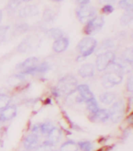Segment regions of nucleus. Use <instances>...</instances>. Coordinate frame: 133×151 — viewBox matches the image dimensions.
I'll return each instance as SVG.
<instances>
[{
	"instance_id": "obj_1",
	"label": "nucleus",
	"mask_w": 133,
	"mask_h": 151,
	"mask_svg": "<svg viewBox=\"0 0 133 151\" xmlns=\"http://www.w3.org/2000/svg\"><path fill=\"white\" fill-rule=\"evenodd\" d=\"M107 71L104 75L102 84L106 89L111 88L122 82L124 76V67L119 63H114L107 68Z\"/></svg>"
},
{
	"instance_id": "obj_2",
	"label": "nucleus",
	"mask_w": 133,
	"mask_h": 151,
	"mask_svg": "<svg viewBox=\"0 0 133 151\" xmlns=\"http://www.w3.org/2000/svg\"><path fill=\"white\" fill-rule=\"evenodd\" d=\"M78 80L72 75H67L58 80L56 86L55 93L58 96H69L73 94L77 88Z\"/></svg>"
},
{
	"instance_id": "obj_3",
	"label": "nucleus",
	"mask_w": 133,
	"mask_h": 151,
	"mask_svg": "<svg viewBox=\"0 0 133 151\" xmlns=\"http://www.w3.org/2000/svg\"><path fill=\"white\" fill-rule=\"evenodd\" d=\"M115 58V54L110 50L98 55L96 59V68L99 72L104 71L114 63Z\"/></svg>"
},
{
	"instance_id": "obj_4",
	"label": "nucleus",
	"mask_w": 133,
	"mask_h": 151,
	"mask_svg": "<svg viewBox=\"0 0 133 151\" xmlns=\"http://www.w3.org/2000/svg\"><path fill=\"white\" fill-rule=\"evenodd\" d=\"M97 45V41L94 38L84 37L78 44L77 49L80 52L82 57L86 58L93 53Z\"/></svg>"
},
{
	"instance_id": "obj_5",
	"label": "nucleus",
	"mask_w": 133,
	"mask_h": 151,
	"mask_svg": "<svg viewBox=\"0 0 133 151\" xmlns=\"http://www.w3.org/2000/svg\"><path fill=\"white\" fill-rule=\"evenodd\" d=\"M104 25V19L102 17H94L90 19L84 28V32L86 35H94L103 28Z\"/></svg>"
},
{
	"instance_id": "obj_6",
	"label": "nucleus",
	"mask_w": 133,
	"mask_h": 151,
	"mask_svg": "<svg viewBox=\"0 0 133 151\" xmlns=\"http://www.w3.org/2000/svg\"><path fill=\"white\" fill-rule=\"evenodd\" d=\"M109 111L110 118L112 122L118 123L121 120L124 114V102L120 100L113 103Z\"/></svg>"
},
{
	"instance_id": "obj_7",
	"label": "nucleus",
	"mask_w": 133,
	"mask_h": 151,
	"mask_svg": "<svg viewBox=\"0 0 133 151\" xmlns=\"http://www.w3.org/2000/svg\"><path fill=\"white\" fill-rule=\"evenodd\" d=\"M38 58L36 57H30L27 58L26 60L22 62L17 65V69L20 70L21 74L27 75V74H34V71L36 67L38 65Z\"/></svg>"
},
{
	"instance_id": "obj_8",
	"label": "nucleus",
	"mask_w": 133,
	"mask_h": 151,
	"mask_svg": "<svg viewBox=\"0 0 133 151\" xmlns=\"http://www.w3.org/2000/svg\"><path fill=\"white\" fill-rule=\"evenodd\" d=\"M96 9L94 7L88 5L80 6L76 11V16L81 23H87L90 19L94 17L96 15Z\"/></svg>"
},
{
	"instance_id": "obj_9",
	"label": "nucleus",
	"mask_w": 133,
	"mask_h": 151,
	"mask_svg": "<svg viewBox=\"0 0 133 151\" xmlns=\"http://www.w3.org/2000/svg\"><path fill=\"white\" fill-rule=\"evenodd\" d=\"M38 135L35 133L29 134L24 140V146L27 150H35L38 147Z\"/></svg>"
},
{
	"instance_id": "obj_10",
	"label": "nucleus",
	"mask_w": 133,
	"mask_h": 151,
	"mask_svg": "<svg viewBox=\"0 0 133 151\" xmlns=\"http://www.w3.org/2000/svg\"><path fill=\"white\" fill-rule=\"evenodd\" d=\"M17 108L16 106L11 105L7 106L6 108L1 111V114H0V121L1 122H6L9 121L11 119H13L14 117L17 115Z\"/></svg>"
},
{
	"instance_id": "obj_11",
	"label": "nucleus",
	"mask_w": 133,
	"mask_h": 151,
	"mask_svg": "<svg viewBox=\"0 0 133 151\" xmlns=\"http://www.w3.org/2000/svg\"><path fill=\"white\" fill-rule=\"evenodd\" d=\"M69 45V39L67 37H62L60 38L57 39L53 43L52 48L56 53H62L65 52L68 48Z\"/></svg>"
},
{
	"instance_id": "obj_12",
	"label": "nucleus",
	"mask_w": 133,
	"mask_h": 151,
	"mask_svg": "<svg viewBox=\"0 0 133 151\" xmlns=\"http://www.w3.org/2000/svg\"><path fill=\"white\" fill-rule=\"evenodd\" d=\"M94 73L95 66L90 63H86V64L82 65L79 69V74L83 78L92 77L94 75Z\"/></svg>"
},
{
	"instance_id": "obj_13",
	"label": "nucleus",
	"mask_w": 133,
	"mask_h": 151,
	"mask_svg": "<svg viewBox=\"0 0 133 151\" xmlns=\"http://www.w3.org/2000/svg\"><path fill=\"white\" fill-rule=\"evenodd\" d=\"M38 9L35 6H27L23 7L22 9H19V15L23 18L30 17H35L38 14Z\"/></svg>"
},
{
	"instance_id": "obj_14",
	"label": "nucleus",
	"mask_w": 133,
	"mask_h": 151,
	"mask_svg": "<svg viewBox=\"0 0 133 151\" xmlns=\"http://www.w3.org/2000/svg\"><path fill=\"white\" fill-rule=\"evenodd\" d=\"M76 91H78L79 93H80V97H82V99L84 101H88V100L91 99L93 97H94L92 91H90V89L89 88V86L86 84H80L77 86Z\"/></svg>"
},
{
	"instance_id": "obj_15",
	"label": "nucleus",
	"mask_w": 133,
	"mask_h": 151,
	"mask_svg": "<svg viewBox=\"0 0 133 151\" xmlns=\"http://www.w3.org/2000/svg\"><path fill=\"white\" fill-rule=\"evenodd\" d=\"M110 118L109 111L107 109H99L97 112L93 114L90 119L93 120L94 122H104L107 121Z\"/></svg>"
},
{
	"instance_id": "obj_16",
	"label": "nucleus",
	"mask_w": 133,
	"mask_h": 151,
	"mask_svg": "<svg viewBox=\"0 0 133 151\" xmlns=\"http://www.w3.org/2000/svg\"><path fill=\"white\" fill-rule=\"evenodd\" d=\"M48 136V142L50 143H52V145H55L56 143H58L61 139L62 137V131H61L58 128L54 127L51 132L47 135Z\"/></svg>"
},
{
	"instance_id": "obj_17",
	"label": "nucleus",
	"mask_w": 133,
	"mask_h": 151,
	"mask_svg": "<svg viewBox=\"0 0 133 151\" xmlns=\"http://www.w3.org/2000/svg\"><path fill=\"white\" fill-rule=\"evenodd\" d=\"M116 99L115 93L113 92H104L100 96V101L102 104L110 105L113 104Z\"/></svg>"
},
{
	"instance_id": "obj_18",
	"label": "nucleus",
	"mask_w": 133,
	"mask_h": 151,
	"mask_svg": "<svg viewBox=\"0 0 133 151\" xmlns=\"http://www.w3.org/2000/svg\"><path fill=\"white\" fill-rule=\"evenodd\" d=\"M61 151H78V145L73 141H67L61 146Z\"/></svg>"
},
{
	"instance_id": "obj_19",
	"label": "nucleus",
	"mask_w": 133,
	"mask_h": 151,
	"mask_svg": "<svg viewBox=\"0 0 133 151\" xmlns=\"http://www.w3.org/2000/svg\"><path fill=\"white\" fill-rule=\"evenodd\" d=\"M123 60L129 65H132L133 63V50L132 47H129L124 50L122 53Z\"/></svg>"
},
{
	"instance_id": "obj_20",
	"label": "nucleus",
	"mask_w": 133,
	"mask_h": 151,
	"mask_svg": "<svg viewBox=\"0 0 133 151\" xmlns=\"http://www.w3.org/2000/svg\"><path fill=\"white\" fill-rule=\"evenodd\" d=\"M86 107L88 108V110L90 111V112L92 114H94L95 112H97V111L99 110V106L97 104V100L95 97H93L91 99L86 101Z\"/></svg>"
},
{
	"instance_id": "obj_21",
	"label": "nucleus",
	"mask_w": 133,
	"mask_h": 151,
	"mask_svg": "<svg viewBox=\"0 0 133 151\" xmlns=\"http://www.w3.org/2000/svg\"><path fill=\"white\" fill-rule=\"evenodd\" d=\"M24 80V77L23 74H20V75H13L9 78L8 83L9 85H11V86H15L19 84V83H21Z\"/></svg>"
},
{
	"instance_id": "obj_22",
	"label": "nucleus",
	"mask_w": 133,
	"mask_h": 151,
	"mask_svg": "<svg viewBox=\"0 0 133 151\" xmlns=\"http://www.w3.org/2000/svg\"><path fill=\"white\" fill-rule=\"evenodd\" d=\"M133 19V13L132 10V11H125L121 18V24H122L123 26H127L129 25Z\"/></svg>"
},
{
	"instance_id": "obj_23",
	"label": "nucleus",
	"mask_w": 133,
	"mask_h": 151,
	"mask_svg": "<svg viewBox=\"0 0 133 151\" xmlns=\"http://www.w3.org/2000/svg\"><path fill=\"white\" fill-rule=\"evenodd\" d=\"M11 101V98L9 95L5 93H0V111L9 106Z\"/></svg>"
},
{
	"instance_id": "obj_24",
	"label": "nucleus",
	"mask_w": 133,
	"mask_h": 151,
	"mask_svg": "<svg viewBox=\"0 0 133 151\" xmlns=\"http://www.w3.org/2000/svg\"><path fill=\"white\" fill-rule=\"evenodd\" d=\"M118 5L125 11H132L133 8V0H120Z\"/></svg>"
},
{
	"instance_id": "obj_25",
	"label": "nucleus",
	"mask_w": 133,
	"mask_h": 151,
	"mask_svg": "<svg viewBox=\"0 0 133 151\" xmlns=\"http://www.w3.org/2000/svg\"><path fill=\"white\" fill-rule=\"evenodd\" d=\"M54 128V125L52 123L49 122H45L43 124L40 125V132L44 135H48L51 130Z\"/></svg>"
},
{
	"instance_id": "obj_26",
	"label": "nucleus",
	"mask_w": 133,
	"mask_h": 151,
	"mask_svg": "<svg viewBox=\"0 0 133 151\" xmlns=\"http://www.w3.org/2000/svg\"><path fill=\"white\" fill-rule=\"evenodd\" d=\"M50 65L48 63H42L41 64H38V65L36 67V69L34 71V74L35 73H44L48 71L50 69Z\"/></svg>"
},
{
	"instance_id": "obj_27",
	"label": "nucleus",
	"mask_w": 133,
	"mask_h": 151,
	"mask_svg": "<svg viewBox=\"0 0 133 151\" xmlns=\"http://www.w3.org/2000/svg\"><path fill=\"white\" fill-rule=\"evenodd\" d=\"M47 32H48L49 37L55 39V40H57V39L63 37V32H62V30L58 28L50 29Z\"/></svg>"
},
{
	"instance_id": "obj_28",
	"label": "nucleus",
	"mask_w": 133,
	"mask_h": 151,
	"mask_svg": "<svg viewBox=\"0 0 133 151\" xmlns=\"http://www.w3.org/2000/svg\"><path fill=\"white\" fill-rule=\"evenodd\" d=\"M55 14L53 10L50 9H45L43 14V19H45V21L51 23L55 19Z\"/></svg>"
},
{
	"instance_id": "obj_29",
	"label": "nucleus",
	"mask_w": 133,
	"mask_h": 151,
	"mask_svg": "<svg viewBox=\"0 0 133 151\" xmlns=\"http://www.w3.org/2000/svg\"><path fill=\"white\" fill-rule=\"evenodd\" d=\"M78 147L83 151H92L93 149L92 142L90 141H82V142H78Z\"/></svg>"
},
{
	"instance_id": "obj_30",
	"label": "nucleus",
	"mask_w": 133,
	"mask_h": 151,
	"mask_svg": "<svg viewBox=\"0 0 133 151\" xmlns=\"http://www.w3.org/2000/svg\"><path fill=\"white\" fill-rule=\"evenodd\" d=\"M54 145L50 143L48 141H45L43 143L37 147L35 151H53Z\"/></svg>"
},
{
	"instance_id": "obj_31",
	"label": "nucleus",
	"mask_w": 133,
	"mask_h": 151,
	"mask_svg": "<svg viewBox=\"0 0 133 151\" xmlns=\"http://www.w3.org/2000/svg\"><path fill=\"white\" fill-rule=\"evenodd\" d=\"M30 45L29 42V39H25L22 41L21 43L19 44V47H18V50L19 52H26L27 50H29Z\"/></svg>"
},
{
	"instance_id": "obj_32",
	"label": "nucleus",
	"mask_w": 133,
	"mask_h": 151,
	"mask_svg": "<svg viewBox=\"0 0 133 151\" xmlns=\"http://www.w3.org/2000/svg\"><path fill=\"white\" fill-rule=\"evenodd\" d=\"M114 7L112 6L111 4H106L103 7L102 9V12L105 14H111V13H113L114 11Z\"/></svg>"
},
{
	"instance_id": "obj_33",
	"label": "nucleus",
	"mask_w": 133,
	"mask_h": 151,
	"mask_svg": "<svg viewBox=\"0 0 133 151\" xmlns=\"http://www.w3.org/2000/svg\"><path fill=\"white\" fill-rule=\"evenodd\" d=\"M126 89L127 91H129V92H132L133 91V78L132 76H130L129 79L127 80Z\"/></svg>"
},
{
	"instance_id": "obj_34",
	"label": "nucleus",
	"mask_w": 133,
	"mask_h": 151,
	"mask_svg": "<svg viewBox=\"0 0 133 151\" xmlns=\"http://www.w3.org/2000/svg\"><path fill=\"white\" fill-rule=\"evenodd\" d=\"M75 2H77L78 4L80 6H84V5H88L90 0H75Z\"/></svg>"
},
{
	"instance_id": "obj_35",
	"label": "nucleus",
	"mask_w": 133,
	"mask_h": 151,
	"mask_svg": "<svg viewBox=\"0 0 133 151\" xmlns=\"http://www.w3.org/2000/svg\"><path fill=\"white\" fill-rule=\"evenodd\" d=\"M115 0H101V2H106L107 4H110L111 2H114Z\"/></svg>"
},
{
	"instance_id": "obj_36",
	"label": "nucleus",
	"mask_w": 133,
	"mask_h": 151,
	"mask_svg": "<svg viewBox=\"0 0 133 151\" xmlns=\"http://www.w3.org/2000/svg\"><path fill=\"white\" fill-rule=\"evenodd\" d=\"M2 11L0 10V23L2 21Z\"/></svg>"
},
{
	"instance_id": "obj_37",
	"label": "nucleus",
	"mask_w": 133,
	"mask_h": 151,
	"mask_svg": "<svg viewBox=\"0 0 133 151\" xmlns=\"http://www.w3.org/2000/svg\"><path fill=\"white\" fill-rule=\"evenodd\" d=\"M52 1H54V2H62L63 0H52Z\"/></svg>"
},
{
	"instance_id": "obj_38",
	"label": "nucleus",
	"mask_w": 133,
	"mask_h": 151,
	"mask_svg": "<svg viewBox=\"0 0 133 151\" xmlns=\"http://www.w3.org/2000/svg\"><path fill=\"white\" fill-rule=\"evenodd\" d=\"M22 1H24V2H29L30 0H22Z\"/></svg>"
},
{
	"instance_id": "obj_39",
	"label": "nucleus",
	"mask_w": 133,
	"mask_h": 151,
	"mask_svg": "<svg viewBox=\"0 0 133 151\" xmlns=\"http://www.w3.org/2000/svg\"><path fill=\"white\" fill-rule=\"evenodd\" d=\"M98 151H103V150H98Z\"/></svg>"
},
{
	"instance_id": "obj_40",
	"label": "nucleus",
	"mask_w": 133,
	"mask_h": 151,
	"mask_svg": "<svg viewBox=\"0 0 133 151\" xmlns=\"http://www.w3.org/2000/svg\"><path fill=\"white\" fill-rule=\"evenodd\" d=\"M25 151H29V150H25Z\"/></svg>"
},
{
	"instance_id": "obj_41",
	"label": "nucleus",
	"mask_w": 133,
	"mask_h": 151,
	"mask_svg": "<svg viewBox=\"0 0 133 151\" xmlns=\"http://www.w3.org/2000/svg\"><path fill=\"white\" fill-rule=\"evenodd\" d=\"M0 122H1V121H0Z\"/></svg>"
}]
</instances>
